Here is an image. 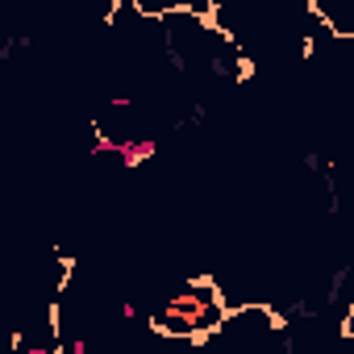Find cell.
<instances>
[{
	"label": "cell",
	"mask_w": 354,
	"mask_h": 354,
	"mask_svg": "<svg viewBox=\"0 0 354 354\" xmlns=\"http://www.w3.org/2000/svg\"><path fill=\"white\" fill-rule=\"evenodd\" d=\"M225 317H230V304H225L221 288L213 279H188L150 313V325H154V333H167V337L205 342L225 325Z\"/></svg>",
	"instance_id": "cell-1"
},
{
	"label": "cell",
	"mask_w": 354,
	"mask_h": 354,
	"mask_svg": "<svg viewBox=\"0 0 354 354\" xmlns=\"http://www.w3.org/2000/svg\"><path fill=\"white\" fill-rule=\"evenodd\" d=\"M308 9H313L337 38H354V0H308Z\"/></svg>",
	"instance_id": "cell-2"
},
{
	"label": "cell",
	"mask_w": 354,
	"mask_h": 354,
	"mask_svg": "<svg viewBox=\"0 0 354 354\" xmlns=\"http://www.w3.org/2000/svg\"><path fill=\"white\" fill-rule=\"evenodd\" d=\"M121 167H142L146 158L158 154V142L154 138H121Z\"/></svg>",
	"instance_id": "cell-3"
}]
</instances>
